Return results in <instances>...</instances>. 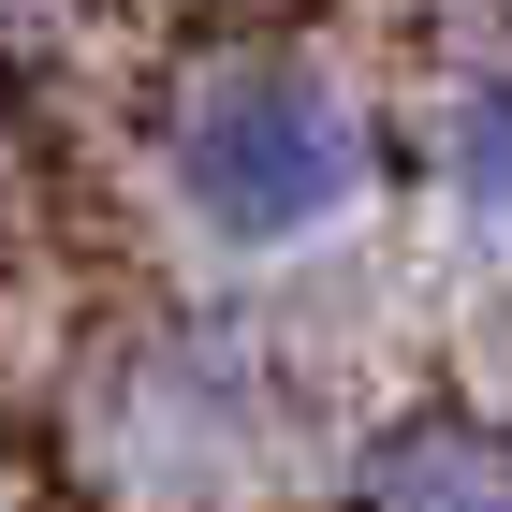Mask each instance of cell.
I'll use <instances>...</instances> for the list:
<instances>
[{
	"mask_svg": "<svg viewBox=\"0 0 512 512\" xmlns=\"http://www.w3.org/2000/svg\"><path fill=\"white\" fill-rule=\"evenodd\" d=\"M439 191H454V220L483 249H512V59L454 74V103H439Z\"/></svg>",
	"mask_w": 512,
	"mask_h": 512,
	"instance_id": "4",
	"label": "cell"
},
{
	"mask_svg": "<svg viewBox=\"0 0 512 512\" xmlns=\"http://www.w3.org/2000/svg\"><path fill=\"white\" fill-rule=\"evenodd\" d=\"M278 425V366L249 322H161L147 352L103 381V439H118L147 483H176V498H205V483H235L249 454H264Z\"/></svg>",
	"mask_w": 512,
	"mask_h": 512,
	"instance_id": "2",
	"label": "cell"
},
{
	"mask_svg": "<svg viewBox=\"0 0 512 512\" xmlns=\"http://www.w3.org/2000/svg\"><path fill=\"white\" fill-rule=\"evenodd\" d=\"M147 176L220 264H308L322 235H352L381 191V118L366 88L293 30L191 44L147 103Z\"/></svg>",
	"mask_w": 512,
	"mask_h": 512,
	"instance_id": "1",
	"label": "cell"
},
{
	"mask_svg": "<svg viewBox=\"0 0 512 512\" xmlns=\"http://www.w3.org/2000/svg\"><path fill=\"white\" fill-rule=\"evenodd\" d=\"M337 512H512V425L469 395H410L337 454Z\"/></svg>",
	"mask_w": 512,
	"mask_h": 512,
	"instance_id": "3",
	"label": "cell"
}]
</instances>
